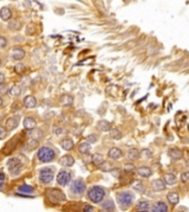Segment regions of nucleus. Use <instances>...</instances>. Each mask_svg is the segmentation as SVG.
Segmentation results:
<instances>
[{
    "mask_svg": "<svg viewBox=\"0 0 189 212\" xmlns=\"http://www.w3.org/2000/svg\"><path fill=\"white\" fill-rule=\"evenodd\" d=\"M60 163L64 167H71L74 165V158L71 155H64L60 159Z\"/></svg>",
    "mask_w": 189,
    "mask_h": 212,
    "instance_id": "13",
    "label": "nucleus"
},
{
    "mask_svg": "<svg viewBox=\"0 0 189 212\" xmlns=\"http://www.w3.org/2000/svg\"><path fill=\"white\" fill-rule=\"evenodd\" d=\"M71 180V174L67 170H61L59 172L58 177H56V181L60 186H67V183Z\"/></svg>",
    "mask_w": 189,
    "mask_h": 212,
    "instance_id": "8",
    "label": "nucleus"
},
{
    "mask_svg": "<svg viewBox=\"0 0 189 212\" xmlns=\"http://www.w3.org/2000/svg\"><path fill=\"white\" fill-rule=\"evenodd\" d=\"M9 28L13 31H17V30H20L21 28V22L19 20H12L9 22Z\"/></svg>",
    "mask_w": 189,
    "mask_h": 212,
    "instance_id": "31",
    "label": "nucleus"
},
{
    "mask_svg": "<svg viewBox=\"0 0 189 212\" xmlns=\"http://www.w3.org/2000/svg\"><path fill=\"white\" fill-rule=\"evenodd\" d=\"M180 179L183 182H188L189 181V171H184L180 176Z\"/></svg>",
    "mask_w": 189,
    "mask_h": 212,
    "instance_id": "40",
    "label": "nucleus"
},
{
    "mask_svg": "<svg viewBox=\"0 0 189 212\" xmlns=\"http://www.w3.org/2000/svg\"><path fill=\"white\" fill-rule=\"evenodd\" d=\"M55 157V153L52 148L50 147H41L38 151V158L41 163H51Z\"/></svg>",
    "mask_w": 189,
    "mask_h": 212,
    "instance_id": "3",
    "label": "nucleus"
},
{
    "mask_svg": "<svg viewBox=\"0 0 189 212\" xmlns=\"http://www.w3.org/2000/svg\"><path fill=\"white\" fill-rule=\"evenodd\" d=\"M53 177H54V171L51 167H47V168L41 169L40 172H39V179H40L41 183H44V185H48L51 181L53 180Z\"/></svg>",
    "mask_w": 189,
    "mask_h": 212,
    "instance_id": "5",
    "label": "nucleus"
},
{
    "mask_svg": "<svg viewBox=\"0 0 189 212\" xmlns=\"http://www.w3.org/2000/svg\"><path fill=\"white\" fill-rule=\"evenodd\" d=\"M91 150V142H82L81 145L79 146V151L81 153L82 155H86L89 154Z\"/></svg>",
    "mask_w": 189,
    "mask_h": 212,
    "instance_id": "26",
    "label": "nucleus"
},
{
    "mask_svg": "<svg viewBox=\"0 0 189 212\" xmlns=\"http://www.w3.org/2000/svg\"><path fill=\"white\" fill-rule=\"evenodd\" d=\"M85 189H86V185L82 179H76L74 182L72 183V186L70 188V192L73 193L74 196H81L84 193Z\"/></svg>",
    "mask_w": 189,
    "mask_h": 212,
    "instance_id": "6",
    "label": "nucleus"
},
{
    "mask_svg": "<svg viewBox=\"0 0 189 212\" xmlns=\"http://www.w3.org/2000/svg\"><path fill=\"white\" fill-rule=\"evenodd\" d=\"M100 169L102 170V171H104V172H110V171H112L114 169V167L112 165H111L110 163H103L102 165L100 166Z\"/></svg>",
    "mask_w": 189,
    "mask_h": 212,
    "instance_id": "33",
    "label": "nucleus"
},
{
    "mask_svg": "<svg viewBox=\"0 0 189 212\" xmlns=\"http://www.w3.org/2000/svg\"><path fill=\"white\" fill-rule=\"evenodd\" d=\"M38 145H39V142L37 139H31V140H29L28 142V144L26 145V148L28 149L29 151H31V150H33V149H35L37 147H38Z\"/></svg>",
    "mask_w": 189,
    "mask_h": 212,
    "instance_id": "30",
    "label": "nucleus"
},
{
    "mask_svg": "<svg viewBox=\"0 0 189 212\" xmlns=\"http://www.w3.org/2000/svg\"><path fill=\"white\" fill-rule=\"evenodd\" d=\"M105 196V190L101 186H93L87 192V198L94 203L102 202Z\"/></svg>",
    "mask_w": 189,
    "mask_h": 212,
    "instance_id": "1",
    "label": "nucleus"
},
{
    "mask_svg": "<svg viewBox=\"0 0 189 212\" xmlns=\"http://www.w3.org/2000/svg\"><path fill=\"white\" fill-rule=\"evenodd\" d=\"M83 210H84V211H93L94 208L92 206H85L84 208H83Z\"/></svg>",
    "mask_w": 189,
    "mask_h": 212,
    "instance_id": "45",
    "label": "nucleus"
},
{
    "mask_svg": "<svg viewBox=\"0 0 189 212\" xmlns=\"http://www.w3.org/2000/svg\"><path fill=\"white\" fill-rule=\"evenodd\" d=\"M7 127H5V126H1L0 127V139H5L7 136Z\"/></svg>",
    "mask_w": 189,
    "mask_h": 212,
    "instance_id": "38",
    "label": "nucleus"
},
{
    "mask_svg": "<svg viewBox=\"0 0 189 212\" xmlns=\"http://www.w3.org/2000/svg\"><path fill=\"white\" fill-rule=\"evenodd\" d=\"M133 201H134V196H133V193L129 191L121 192V193H118V196H117V202H118L119 207H121V209L122 210L127 209L128 207L133 203Z\"/></svg>",
    "mask_w": 189,
    "mask_h": 212,
    "instance_id": "2",
    "label": "nucleus"
},
{
    "mask_svg": "<svg viewBox=\"0 0 189 212\" xmlns=\"http://www.w3.org/2000/svg\"><path fill=\"white\" fill-rule=\"evenodd\" d=\"M0 16H1V19H2L3 21H8L11 19L12 17V13H11V10L9 8H2L1 9V12H0Z\"/></svg>",
    "mask_w": 189,
    "mask_h": 212,
    "instance_id": "24",
    "label": "nucleus"
},
{
    "mask_svg": "<svg viewBox=\"0 0 189 212\" xmlns=\"http://www.w3.org/2000/svg\"><path fill=\"white\" fill-rule=\"evenodd\" d=\"M140 150L136 148L128 149L127 154H126V157H127L128 160H137L138 158H140Z\"/></svg>",
    "mask_w": 189,
    "mask_h": 212,
    "instance_id": "16",
    "label": "nucleus"
},
{
    "mask_svg": "<svg viewBox=\"0 0 189 212\" xmlns=\"http://www.w3.org/2000/svg\"><path fill=\"white\" fill-rule=\"evenodd\" d=\"M24 71H26V65H24V64L18 62V63L15 65V72L18 73V74H22Z\"/></svg>",
    "mask_w": 189,
    "mask_h": 212,
    "instance_id": "35",
    "label": "nucleus"
},
{
    "mask_svg": "<svg viewBox=\"0 0 189 212\" xmlns=\"http://www.w3.org/2000/svg\"><path fill=\"white\" fill-rule=\"evenodd\" d=\"M9 94L11 96H19L21 94V88H20V86H17V85H13V86L9 90Z\"/></svg>",
    "mask_w": 189,
    "mask_h": 212,
    "instance_id": "32",
    "label": "nucleus"
},
{
    "mask_svg": "<svg viewBox=\"0 0 189 212\" xmlns=\"http://www.w3.org/2000/svg\"><path fill=\"white\" fill-rule=\"evenodd\" d=\"M19 125V117H10V118L7 119L6 122V127L8 131H13L18 127Z\"/></svg>",
    "mask_w": 189,
    "mask_h": 212,
    "instance_id": "10",
    "label": "nucleus"
},
{
    "mask_svg": "<svg viewBox=\"0 0 189 212\" xmlns=\"http://www.w3.org/2000/svg\"><path fill=\"white\" fill-rule=\"evenodd\" d=\"M35 125H37V123H35V119L32 118V117H26V118L24 119V128L29 129V131H31V129L35 128Z\"/></svg>",
    "mask_w": 189,
    "mask_h": 212,
    "instance_id": "17",
    "label": "nucleus"
},
{
    "mask_svg": "<svg viewBox=\"0 0 189 212\" xmlns=\"http://www.w3.org/2000/svg\"><path fill=\"white\" fill-rule=\"evenodd\" d=\"M86 142H91V144H94V142H97V136H96V135H94V134H92V135H89V136L86 137Z\"/></svg>",
    "mask_w": 189,
    "mask_h": 212,
    "instance_id": "39",
    "label": "nucleus"
},
{
    "mask_svg": "<svg viewBox=\"0 0 189 212\" xmlns=\"http://www.w3.org/2000/svg\"><path fill=\"white\" fill-rule=\"evenodd\" d=\"M61 102L63 105H65V106H69V105L72 104L73 102V99H72V96L70 95H63L61 97Z\"/></svg>",
    "mask_w": 189,
    "mask_h": 212,
    "instance_id": "34",
    "label": "nucleus"
},
{
    "mask_svg": "<svg viewBox=\"0 0 189 212\" xmlns=\"http://www.w3.org/2000/svg\"><path fill=\"white\" fill-rule=\"evenodd\" d=\"M110 136L112 139L115 140H119L123 137V133L117 128H114V129H111L110 131Z\"/></svg>",
    "mask_w": 189,
    "mask_h": 212,
    "instance_id": "28",
    "label": "nucleus"
},
{
    "mask_svg": "<svg viewBox=\"0 0 189 212\" xmlns=\"http://www.w3.org/2000/svg\"><path fill=\"white\" fill-rule=\"evenodd\" d=\"M151 188L157 192L164 191L166 189V183H165V181L160 180V179H155V180L151 181Z\"/></svg>",
    "mask_w": 189,
    "mask_h": 212,
    "instance_id": "9",
    "label": "nucleus"
},
{
    "mask_svg": "<svg viewBox=\"0 0 189 212\" xmlns=\"http://www.w3.org/2000/svg\"><path fill=\"white\" fill-rule=\"evenodd\" d=\"M30 27V30H27V33H28V34H32V33H33V31H35V29H33V27L32 26H29Z\"/></svg>",
    "mask_w": 189,
    "mask_h": 212,
    "instance_id": "46",
    "label": "nucleus"
},
{
    "mask_svg": "<svg viewBox=\"0 0 189 212\" xmlns=\"http://www.w3.org/2000/svg\"><path fill=\"white\" fill-rule=\"evenodd\" d=\"M7 167H8V170L11 172L12 174H17L18 172L20 171L21 167H22V163H21L20 159L18 157L10 158V159L7 161Z\"/></svg>",
    "mask_w": 189,
    "mask_h": 212,
    "instance_id": "7",
    "label": "nucleus"
},
{
    "mask_svg": "<svg viewBox=\"0 0 189 212\" xmlns=\"http://www.w3.org/2000/svg\"><path fill=\"white\" fill-rule=\"evenodd\" d=\"M124 170H126V171H134L135 166L133 163H125L124 165Z\"/></svg>",
    "mask_w": 189,
    "mask_h": 212,
    "instance_id": "42",
    "label": "nucleus"
},
{
    "mask_svg": "<svg viewBox=\"0 0 189 212\" xmlns=\"http://www.w3.org/2000/svg\"><path fill=\"white\" fill-rule=\"evenodd\" d=\"M102 208L104 210H108V211H112V210L115 209V204H114L113 200L108 199V200L104 201V202L102 203Z\"/></svg>",
    "mask_w": 189,
    "mask_h": 212,
    "instance_id": "29",
    "label": "nucleus"
},
{
    "mask_svg": "<svg viewBox=\"0 0 189 212\" xmlns=\"http://www.w3.org/2000/svg\"><path fill=\"white\" fill-rule=\"evenodd\" d=\"M97 127H99L100 131H111V123L107 122V120H105V119H102V120H100L97 123Z\"/></svg>",
    "mask_w": 189,
    "mask_h": 212,
    "instance_id": "25",
    "label": "nucleus"
},
{
    "mask_svg": "<svg viewBox=\"0 0 189 212\" xmlns=\"http://www.w3.org/2000/svg\"><path fill=\"white\" fill-rule=\"evenodd\" d=\"M61 147L64 149V150H72L73 147H74V142L71 138H64L61 142Z\"/></svg>",
    "mask_w": 189,
    "mask_h": 212,
    "instance_id": "19",
    "label": "nucleus"
},
{
    "mask_svg": "<svg viewBox=\"0 0 189 212\" xmlns=\"http://www.w3.org/2000/svg\"><path fill=\"white\" fill-rule=\"evenodd\" d=\"M122 150L117 147H113V148H111L110 151H108V157L111 159H114V160H117L119 158L122 157Z\"/></svg>",
    "mask_w": 189,
    "mask_h": 212,
    "instance_id": "14",
    "label": "nucleus"
},
{
    "mask_svg": "<svg viewBox=\"0 0 189 212\" xmlns=\"http://www.w3.org/2000/svg\"><path fill=\"white\" fill-rule=\"evenodd\" d=\"M167 200H168L169 203L175 206V204H177L179 202V195L177 192H170V193L167 195Z\"/></svg>",
    "mask_w": 189,
    "mask_h": 212,
    "instance_id": "23",
    "label": "nucleus"
},
{
    "mask_svg": "<svg viewBox=\"0 0 189 212\" xmlns=\"http://www.w3.org/2000/svg\"><path fill=\"white\" fill-rule=\"evenodd\" d=\"M7 92L9 93V88L7 87V85L5 83H1L0 84V93H1V95H5Z\"/></svg>",
    "mask_w": 189,
    "mask_h": 212,
    "instance_id": "41",
    "label": "nucleus"
},
{
    "mask_svg": "<svg viewBox=\"0 0 189 212\" xmlns=\"http://www.w3.org/2000/svg\"><path fill=\"white\" fill-rule=\"evenodd\" d=\"M24 105L27 108H33L37 106V99H35V97H33L32 95L27 96L24 99Z\"/></svg>",
    "mask_w": 189,
    "mask_h": 212,
    "instance_id": "15",
    "label": "nucleus"
},
{
    "mask_svg": "<svg viewBox=\"0 0 189 212\" xmlns=\"http://www.w3.org/2000/svg\"><path fill=\"white\" fill-rule=\"evenodd\" d=\"M136 210H142V211H148L151 210V203L147 200H140L136 204Z\"/></svg>",
    "mask_w": 189,
    "mask_h": 212,
    "instance_id": "22",
    "label": "nucleus"
},
{
    "mask_svg": "<svg viewBox=\"0 0 189 212\" xmlns=\"http://www.w3.org/2000/svg\"><path fill=\"white\" fill-rule=\"evenodd\" d=\"M133 188H134L135 190H136V191H138V192H144V190H145V188H144V185H143L140 180L135 181L134 185H133Z\"/></svg>",
    "mask_w": 189,
    "mask_h": 212,
    "instance_id": "36",
    "label": "nucleus"
},
{
    "mask_svg": "<svg viewBox=\"0 0 189 212\" xmlns=\"http://www.w3.org/2000/svg\"><path fill=\"white\" fill-rule=\"evenodd\" d=\"M5 180H6V174L5 172H1V189H3V186H5Z\"/></svg>",
    "mask_w": 189,
    "mask_h": 212,
    "instance_id": "43",
    "label": "nucleus"
},
{
    "mask_svg": "<svg viewBox=\"0 0 189 212\" xmlns=\"http://www.w3.org/2000/svg\"><path fill=\"white\" fill-rule=\"evenodd\" d=\"M164 181H165L167 186H173V185L177 182V177L174 174H166L164 176Z\"/></svg>",
    "mask_w": 189,
    "mask_h": 212,
    "instance_id": "18",
    "label": "nucleus"
},
{
    "mask_svg": "<svg viewBox=\"0 0 189 212\" xmlns=\"http://www.w3.org/2000/svg\"><path fill=\"white\" fill-rule=\"evenodd\" d=\"M45 193H47V197L49 198V200L51 202H55V203L65 201V199H67L65 195L59 189H48Z\"/></svg>",
    "mask_w": 189,
    "mask_h": 212,
    "instance_id": "4",
    "label": "nucleus"
},
{
    "mask_svg": "<svg viewBox=\"0 0 189 212\" xmlns=\"http://www.w3.org/2000/svg\"><path fill=\"white\" fill-rule=\"evenodd\" d=\"M0 82H1V83H5V75H3V73L0 74Z\"/></svg>",
    "mask_w": 189,
    "mask_h": 212,
    "instance_id": "47",
    "label": "nucleus"
},
{
    "mask_svg": "<svg viewBox=\"0 0 189 212\" xmlns=\"http://www.w3.org/2000/svg\"><path fill=\"white\" fill-rule=\"evenodd\" d=\"M168 156L174 160H179V159H181V158H183L184 154H183V151H181L180 149L170 148L168 150Z\"/></svg>",
    "mask_w": 189,
    "mask_h": 212,
    "instance_id": "11",
    "label": "nucleus"
},
{
    "mask_svg": "<svg viewBox=\"0 0 189 212\" xmlns=\"http://www.w3.org/2000/svg\"><path fill=\"white\" fill-rule=\"evenodd\" d=\"M137 174H140V177H143V178H147L151 174V168H148V167L143 166V167L137 168Z\"/></svg>",
    "mask_w": 189,
    "mask_h": 212,
    "instance_id": "20",
    "label": "nucleus"
},
{
    "mask_svg": "<svg viewBox=\"0 0 189 212\" xmlns=\"http://www.w3.org/2000/svg\"><path fill=\"white\" fill-rule=\"evenodd\" d=\"M153 211H168V207L166 206V203L162 202V201H158L154 204V207L151 208Z\"/></svg>",
    "mask_w": 189,
    "mask_h": 212,
    "instance_id": "27",
    "label": "nucleus"
},
{
    "mask_svg": "<svg viewBox=\"0 0 189 212\" xmlns=\"http://www.w3.org/2000/svg\"><path fill=\"white\" fill-rule=\"evenodd\" d=\"M104 157H103L102 154H99V153H96V154H93L92 155V163H94L95 166H101L103 163H104Z\"/></svg>",
    "mask_w": 189,
    "mask_h": 212,
    "instance_id": "21",
    "label": "nucleus"
},
{
    "mask_svg": "<svg viewBox=\"0 0 189 212\" xmlns=\"http://www.w3.org/2000/svg\"><path fill=\"white\" fill-rule=\"evenodd\" d=\"M0 40H1V48H6V45H7V40H6V38L5 37H1L0 38Z\"/></svg>",
    "mask_w": 189,
    "mask_h": 212,
    "instance_id": "44",
    "label": "nucleus"
},
{
    "mask_svg": "<svg viewBox=\"0 0 189 212\" xmlns=\"http://www.w3.org/2000/svg\"><path fill=\"white\" fill-rule=\"evenodd\" d=\"M19 191L20 192H26V193H31V192L35 191V189L30 186H27V185H24V186L19 187Z\"/></svg>",
    "mask_w": 189,
    "mask_h": 212,
    "instance_id": "37",
    "label": "nucleus"
},
{
    "mask_svg": "<svg viewBox=\"0 0 189 212\" xmlns=\"http://www.w3.org/2000/svg\"><path fill=\"white\" fill-rule=\"evenodd\" d=\"M12 58L15 59L16 61H20L22 59L26 56V52H24V49H21V48H15V49L12 50Z\"/></svg>",
    "mask_w": 189,
    "mask_h": 212,
    "instance_id": "12",
    "label": "nucleus"
}]
</instances>
